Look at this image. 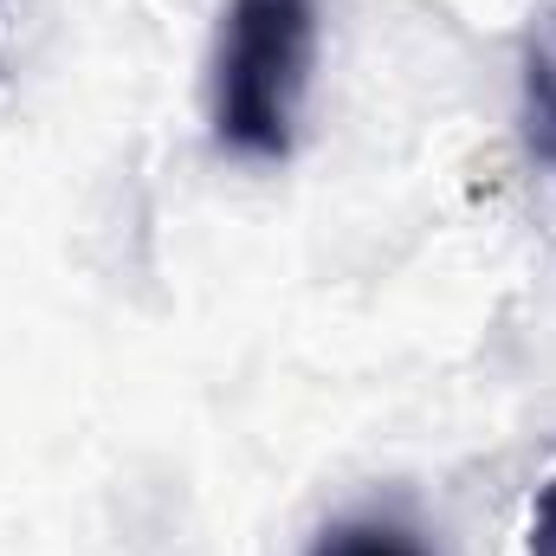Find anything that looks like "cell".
Returning a JSON list of instances; mask_svg holds the SVG:
<instances>
[{
  "label": "cell",
  "instance_id": "1",
  "mask_svg": "<svg viewBox=\"0 0 556 556\" xmlns=\"http://www.w3.org/2000/svg\"><path fill=\"white\" fill-rule=\"evenodd\" d=\"M317 20V0H227L207 65V130L220 155L273 168L298 149Z\"/></svg>",
  "mask_w": 556,
  "mask_h": 556
},
{
  "label": "cell",
  "instance_id": "2",
  "mask_svg": "<svg viewBox=\"0 0 556 556\" xmlns=\"http://www.w3.org/2000/svg\"><path fill=\"white\" fill-rule=\"evenodd\" d=\"M518 124L538 168L556 175V0L525 33V65H518Z\"/></svg>",
  "mask_w": 556,
  "mask_h": 556
},
{
  "label": "cell",
  "instance_id": "3",
  "mask_svg": "<svg viewBox=\"0 0 556 556\" xmlns=\"http://www.w3.org/2000/svg\"><path fill=\"white\" fill-rule=\"evenodd\" d=\"M304 556H433V551L420 544L415 525H402L389 511H350V518H330Z\"/></svg>",
  "mask_w": 556,
  "mask_h": 556
},
{
  "label": "cell",
  "instance_id": "4",
  "mask_svg": "<svg viewBox=\"0 0 556 556\" xmlns=\"http://www.w3.org/2000/svg\"><path fill=\"white\" fill-rule=\"evenodd\" d=\"M531 556H556V472L538 498V511H531Z\"/></svg>",
  "mask_w": 556,
  "mask_h": 556
}]
</instances>
